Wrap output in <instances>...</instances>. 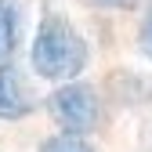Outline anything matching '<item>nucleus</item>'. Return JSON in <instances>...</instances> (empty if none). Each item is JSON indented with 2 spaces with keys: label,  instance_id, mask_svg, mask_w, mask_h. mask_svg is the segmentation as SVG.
<instances>
[{
  "label": "nucleus",
  "instance_id": "nucleus-1",
  "mask_svg": "<svg viewBox=\"0 0 152 152\" xmlns=\"http://www.w3.org/2000/svg\"><path fill=\"white\" fill-rule=\"evenodd\" d=\"M87 58H91V51H87V40L80 36V29L65 15L47 11L33 33V44H29L33 72L51 83H72L87 69Z\"/></svg>",
  "mask_w": 152,
  "mask_h": 152
},
{
  "label": "nucleus",
  "instance_id": "nucleus-2",
  "mask_svg": "<svg viewBox=\"0 0 152 152\" xmlns=\"http://www.w3.org/2000/svg\"><path fill=\"white\" fill-rule=\"evenodd\" d=\"M47 112L51 120L62 127V134H91L102 123V98L91 83H58L47 94Z\"/></svg>",
  "mask_w": 152,
  "mask_h": 152
},
{
  "label": "nucleus",
  "instance_id": "nucleus-3",
  "mask_svg": "<svg viewBox=\"0 0 152 152\" xmlns=\"http://www.w3.org/2000/svg\"><path fill=\"white\" fill-rule=\"evenodd\" d=\"M36 109V94L26 80V72L15 62H0V120H26Z\"/></svg>",
  "mask_w": 152,
  "mask_h": 152
},
{
  "label": "nucleus",
  "instance_id": "nucleus-4",
  "mask_svg": "<svg viewBox=\"0 0 152 152\" xmlns=\"http://www.w3.org/2000/svg\"><path fill=\"white\" fill-rule=\"evenodd\" d=\"M26 36V4L22 0H0V62H11Z\"/></svg>",
  "mask_w": 152,
  "mask_h": 152
},
{
  "label": "nucleus",
  "instance_id": "nucleus-5",
  "mask_svg": "<svg viewBox=\"0 0 152 152\" xmlns=\"http://www.w3.org/2000/svg\"><path fill=\"white\" fill-rule=\"evenodd\" d=\"M40 152H98L87 138H80V134H51L44 145H40Z\"/></svg>",
  "mask_w": 152,
  "mask_h": 152
},
{
  "label": "nucleus",
  "instance_id": "nucleus-6",
  "mask_svg": "<svg viewBox=\"0 0 152 152\" xmlns=\"http://www.w3.org/2000/svg\"><path fill=\"white\" fill-rule=\"evenodd\" d=\"M138 47L152 58V0H148V7L141 15V26H138Z\"/></svg>",
  "mask_w": 152,
  "mask_h": 152
},
{
  "label": "nucleus",
  "instance_id": "nucleus-7",
  "mask_svg": "<svg viewBox=\"0 0 152 152\" xmlns=\"http://www.w3.org/2000/svg\"><path fill=\"white\" fill-rule=\"evenodd\" d=\"M102 7H130V4H138V0H98Z\"/></svg>",
  "mask_w": 152,
  "mask_h": 152
}]
</instances>
